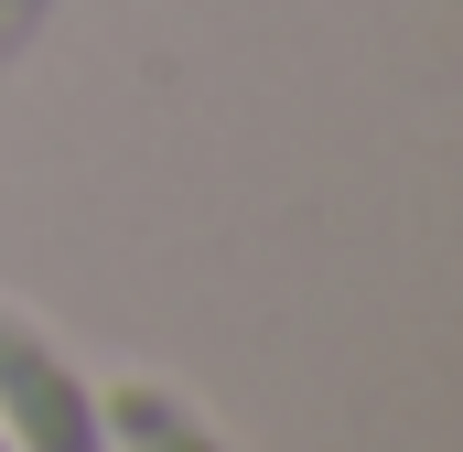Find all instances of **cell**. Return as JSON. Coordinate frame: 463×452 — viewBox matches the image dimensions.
<instances>
[{
  "mask_svg": "<svg viewBox=\"0 0 463 452\" xmlns=\"http://www.w3.org/2000/svg\"><path fill=\"white\" fill-rule=\"evenodd\" d=\"M43 22H54V0H0V76L33 54V33H43Z\"/></svg>",
  "mask_w": 463,
  "mask_h": 452,
  "instance_id": "3",
  "label": "cell"
},
{
  "mask_svg": "<svg viewBox=\"0 0 463 452\" xmlns=\"http://www.w3.org/2000/svg\"><path fill=\"white\" fill-rule=\"evenodd\" d=\"M0 452H11V442H0Z\"/></svg>",
  "mask_w": 463,
  "mask_h": 452,
  "instance_id": "4",
  "label": "cell"
},
{
  "mask_svg": "<svg viewBox=\"0 0 463 452\" xmlns=\"http://www.w3.org/2000/svg\"><path fill=\"white\" fill-rule=\"evenodd\" d=\"M98 420H109V452H237L216 420H205V399H184L173 377H98Z\"/></svg>",
  "mask_w": 463,
  "mask_h": 452,
  "instance_id": "2",
  "label": "cell"
},
{
  "mask_svg": "<svg viewBox=\"0 0 463 452\" xmlns=\"http://www.w3.org/2000/svg\"><path fill=\"white\" fill-rule=\"evenodd\" d=\"M0 442L11 452H109L98 377L43 334L22 302H0Z\"/></svg>",
  "mask_w": 463,
  "mask_h": 452,
  "instance_id": "1",
  "label": "cell"
}]
</instances>
